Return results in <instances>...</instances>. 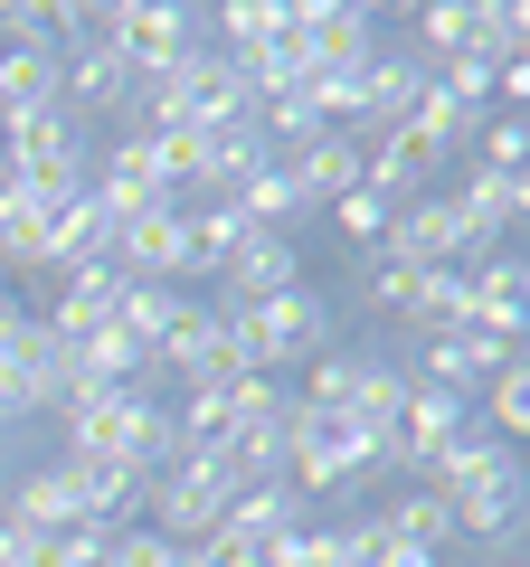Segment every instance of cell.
Segmentation results:
<instances>
[{"instance_id":"cell-28","label":"cell","mask_w":530,"mask_h":567,"mask_svg":"<svg viewBox=\"0 0 530 567\" xmlns=\"http://www.w3.org/2000/svg\"><path fill=\"white\" fill-rule=\"evenodd\" d=\"M473 123H483V114H465L455 95H436V76H427V95H417V114L398 123V133H408V142H427L436 162H446V152H465V142H473Z\"/></svg>"},{"instance_id":"cell-7","label":"cell","mask_w":530,"mask_h":567,"mask_svg":"<svg viewBox=\"0 0 530 567\" xmlns=\"http://www.w3.org/2000/svg\"><path fill=\"white\" fill-rule=\"evenodd\" d=\"M294 39H304L313 76H342V66L379 58V10H360V0H294Z\"/></svg>"},{"instance_id":"cell-26","label":"cell","mask_w":530,"mask_h":567,"mask_svg":"<svg viewBox=\"0 0 530 567\" xmlns=\"http://www.w3.org/2000/svg\"><path fill=\"white\" fill-rule=\"evenodd\" d=\"M360 379H369V350H323V360L304 369V388H294V406H313V416H350Z\"/></svg>"},{"instance_id":"cell-39","label":"cell","mask_w":530,"mask_h":567,"mask_svg":"<svg viewBox=\"0 0 530 567\" xmlns=\"http://www.w3.org/2000/svg\"><path fill=\"white\" fill-rule=\"evenodd\" d=\"M10 425H20V416H10V406H0V454H10Z\"/></svg>"},{"instance_id":"cell-35","label":"cell","mask_w":530,"mask_h":567,"mask_svg":"<svg viewBox=\"0 0 530 567\" xmlns=\"http://www.w3.org/2000/svg\"><path fill=\"white\" fill-rule=\"evenodd\" d=\"M465 20H473V0H427V10H417V39H427V48H417V58H455V48H465Z\"/></svg>"},{"instance_id":"cell-17","label":"cell","mask_w":530,"mask_h":567,"mask_svg":"<svg viewBox=\"0 0 530 567\" xmlns=\"http://www.w3.org/2000/svg\"><path fill=\"white\" fill-rule=\"evenodd\" d=\"M455 208L473 218L483 246H502L511 227L530 218V171H465V181H455Z\"/></svg>"},{"instance_id":"cell-29","label":"cell","mask_w":530,"mask_h":567,"mask_svg":"<svg viewBox=\"0 0 530 567\" xmlns=\"http://www.w3.org/2000/svg\"><path fill=\"white\" fill-rule=\"evenodd\" d=\"M398 322H417V341H427V331H455V322H465V265H427Z\"/></svg>"},{"instance_id":"cell-9","label":"cell","mask_w":530,"mask_h":567,"mask_svg":"<svg viewBox=\"0 0 530 567\" xmlns=\"http://www.w3.org/2000/svg\"><path fill=\"white\" fill-rule=\"evenodd\" d=\"M275 171H285V189L323 218L332 199H350V189H360V133H304V142H285V152H275Z\"/></svg>"},{"instance_id":"cell-41","label":"cell","mask_w":530,"mask_h":567,"mask_svg":"<svg viewBox=\"0 0 530 567\" xmlns=\"http://www.w3.org/2000/svg\"><path fill=\"white\" fill-rule=\"evenodd\" d=\"M502 567H521V558H502Z\"/></svg>"},{"instance_id":"cell-38","label":"cell","mask_w":530,"mask_h":567,"mask_svg":"<svg viewBox=\"0 0 530 567\" xmlns=\"http://www.w3.org/2000/svg\"><path fill=\"white\" fill-rule=\"evenodd\" d=\"M0 567H29V529H10V520H0Z\"/></svg>"},{"instance_id":"cell-22","label":"cell","mask_w":530,"mask_h":567,"mask_svg":"<svg viewBox=\"0 0 530 567\" xmlns=\"http://www.w3.org/2000/svg\"><path fill=\"white\" fill-rule=\"evenodd\" d=\"M58 104V48H0V123Z\"/></svg>"},{"instance_id":"cell-25","label":"cell","mask_w":530,"mask_h":567,"mask_svg":"<svg viewBox=\"0 0 530 567\" xmlns=\"http://www.w3.org/2000/svg\"><path fill=\"white\" fill-rule=\"evenodd\" d=\"M181 312H190L181 284H123V293H114V331H123V341H143V350H162V331L181 322Z\"/></svg>"},{"instance_id":"cell-23","label":"cell","mask_w":530,"mask_h":567,"mask_svg":"<svg viewBox=\"0 0 530 567\" xmlns=\"http://www.w3.org/2000/svg\"><path fill=\"white\" fill-rule=\"evenodd\" d=\"M369 529H379V539H408V548H436V558L455 548V511L436 502L427 483H417V492H398L388 511H369Z\"/></svg>"},{"instance_id":"cell-30","label":"cell","mask_w":530,"mask_h":567,"mask_svg":"<svg viewBox=\"0 0 530 567\" xmlns=\"http://www.w3.org/2000/svg\"><path fill=\"white\" fill-rule=\"evenodd\" d=\"M483 435H502V445L530 435V360H502L483 379Z\"/></svg>"},{"instance_id":"cell-19","label":"cell","mask_w":530,"mask_h":567,"mask_svg":"<svg viewBox=\"0 0 530 567\" xmlns=\"http://www.w3.org/2000/svg\"><path fill=\"white\" fill-rule=\"evenodd\" d=\"M427 95V58H369L360 76V133H398Z\"/></svg>"},{"instance_id":"cell-12","label":"cell","mask_w":530,"mask_h":567,"mask_svg":"<svg viewBox=\"0 0 530 567\" xmlns=\"http://www.w3.org/2000/svg\"><path fill=\"white\" fill-rule=\"evenodd\" d=\"M58 483H67V502H77L85 520H104V529L133 520V502H143V473L123 464V454H77V445H67L58 454Z\"/></svg>"},{"instance_id":"cell-34","label":"cell","mask_w":530,"mask_h":567,"mask_svg":"<svg viewBox=\"0 0 530 567\" xmlns=\"http://www.w3.org/2000/svg\"><path fill=\"white\" fill-rule=\"evenodd\" d=\"M95 567H171V539H162L152 520H114V529H104V558H95Z\"/></svg>"},{"instance_id":"cell-8","label":"cell","mask_w":530,"mask_h":567,"mask_svg":"<svg viewBox=\"0 0 530 567\" xmlns=\"http://www.w3.org/2000/svg\"><path fill=\"white\" fill-rule=\"evenodd\" d=\"M465 331H483V341L521 350V331H530V265H521V256L465 265Z\"/></svg>"},{"instance_id":"cell-15","label":"cell","mask_w":530,"mask_h":567,"mask_svg":"<svg viewBox=\"0 0 530 567\" xmlns=\"http://www.w3.org/2000/svg\"><path fill=\"white\" fill-rule=\"evenodd\" d=\"M455 539H492V548H511L521 539V511H530V483H521V464L511 473H492V483H473V492H455Z\"/></svg>"},{"instance_id":"cell-20","label":"cell","mask_w":530,"mask_h":567,"mask_svg":"<svg viewBox=\"0 0 530 567\" xmlns=\"http://www.w3.org/2000/svg\"><path fill=\"white\" fill-rule=\"evenodd\" d=\"M521 464V445H502V435H483V425H465L446 454L427 464V492L436 502H455V492H473V483H492V473H511Z\"/></svg>"},{"instance_id":"cell-2","label":"cell","mask_w":530,"mask_h":567,"mask_svg":"<svg viewBox=\"0 0 530 567\" xmlns=\"http://www.w3.org/2000/svg\"><path fill=\"white\" fill-rule=\"evenodd\" d=\"M218 322H227V341H237V360L246 369H275L285 360H323L332 350V303L313 293V284H294V293H275V303H218Z\"/></svg>"},{"instance_id":"cell-24","label":"cell","mask_w":530,"mask_h":567,"mask_svg":"<svg viewBox=\"0 0 530 567\" xmlns=\"http://www.w3.org/2000/svg\"><path fill=\"white\" fill-rule=\"evenodd\" d=\"M521 48H530V10H521V0H473L465 58H483V66H521Z\"/></svg>"},{"instance_id":"cell-37","label":"cell","mask_w":530,"mask_h":567,"mask_svg":"<svg viewBox=\"0 0 530 567\" xmlns=\"http://www.w3.org/2000/svg\"><path fill=\"white\" fill-rule=\"evenodd\" d=\"M20 303H0V398H10V379H20Z\"/></svg>"},{"instance_id":"cell-33","label":"cell","mask_w":530,"mask_h":567,"mask_svg":"<svg viewBox=\"0 0 530 567\" xmlns=\"http://www.w3.org/2000/svg\"><path fill=\"white\" fill-rule=\"evenodd\" d=\"M427 76H436V95H455L465 114H492V66H483V58H465V48H455V58H436Z\"/></svg>"},{"instance_id":"cell-16","label":"cell","mask_w":530,"mask_h":567,"mask_svg":"<svg viewBox=\"0 0 530 567\" xmlns=\"http://www.w3.org/2000/svg\"><path fill=\"white\" fill-rule=\"evenodd\" d=\"M246 237H256V227H246L237 199H190V208H181V284H190V275H218Z\"/></svg>"},{"instance_id":"cell-40","label":"cell","mask_w":530,"mask_h":567,"mask_svg":"<svg viewBox=\"0 0 530 567\" xmlns=\"http://www.w3.org/2000/svg\"><path fill=\"white\" fill-rule=\"evenodd\" d=\"M0 502H10V473H0Z\"/></svg>"},{"instance_id":"cell-1","label":"cell","mask_w":530,"mask_h":567,"mask_svg":"<svg viewBox=\"0 0 530 567\" xmlns=\"http://www.w3.org/2000/svg\"><path fill=\"white\" fill-rule=\"evenodd\" d=\"M0 181L39 189V199H77V189L95 181V133H85L67 104H48V114H20L10 133H0Z\"/></svg>"},{"instance_id":"cell-36","label":"cell","mask_w":530,"mask_h":567,"mask_svg":"<svg viewBox=\"0 0 530 567\" xmlns=\"http://www.w3.org/2000/svg\"><path fill=\"white\" fill-rule=\"evenodd\" d=\"M369 529V520H360ZM369 567H446L436 558V548H408V539H379V529H369Z\"/></svg>"},{"instance_id":"cell-31","label":"cell","mask_w":530,"mask_h":567,"mask_svg":"<svg viewBox=\"0 0 530 567\" xmlns=\"http://www.w3.org/2000/svg\"><path fill=\"white\" fill-rule=\"evenodd\" d=\"M208 29H218V58H256V48L285 29V0H227Z\"/></svg>"},{"instance_id":"cell-18","label":"cell","mask_w":530,"mask_h":567,"mask_svg":"<svg viewBox=\"0 0 530 567\" xmlns=\"http://www.w3.org/2000/svg\"><path fill=\"white\" fill-rule=\"evenodd\" d=\"M227 529H237L256 558H275V548L304 529V492H294V483H256V492H237V502H227Z\"/></svg>"},{"instance_id":"cell-3","label":"cell","mask_w":530,"mask_h":567,"mask_svg":"<svg viewBox=\"0 0 530 567\" xmlns=\"http://www.w3.org/2000/svg\"><path fill=\"white\" fill-rule=\"evenodd\" d=\"M369 445L350 435L342 416H313V406H285V483L304 492V502H350V492L369 483Z\"/></svg>"},{"instance_id":"cell-32","label":"cell","mask_w":530,"mask_h":567,"mask_svg":"<svg viewBox=\"0 0 530 567\" xmlns=\"http://www.w3.org/2000/svg\"><path fill=\"white\" fill-rule=\"evenodd\" d=\"M323 218L350 237V256H379V246H388V218H398V199H379V189H350V199H332Z\"/></svg>"},{"instance_id":"cell-27","label":"cell","mask_w":530,"mask_h":567,"mask_svg":"<svg viewBox=\"0 0 530 567\" xmlns=\"http://www.w3.org/2000/svg\"><path fill=\"white\" fill-rule=\"evenodd\" d=\"M0 520H10V529H67V520H85V511L67 502L58 464H39L29 483H10V502H0Z\"/></svg>"},{"instance_id":"cell-21","label":"cell","mask_w":530,"mask_h":567,"mask_svg":"<svg viewBox=\"0 0 530 567\" xmlns=\"http://www.w3.org/2000/svg\"><path fill=\"white\" fill-rule=\"evenodd\" d=\"M265 171H275V142L256 133V114H246V123H218V133H208V199H227V189L265 181Z\"/></svg>"},{"instance_id":"cell-10","label":"cell","mask_w":530,"mask_h":567,"mask_svg":"<svg viewBox=\"0 0 530 567\" xmlns=\"http://www.w3.org/2000/svg\"><path fill=\"white\" fill-rule=\"evenodd\" d=\"M152 369H181L190 388H227V379H237L246 360H237V341H227V322H218V312H200V303H190L181 322L162 331V350H152Z\"/></svg>"},{"instance_id":"cell-14","label":"cell","mask_w":530,"mask_h":567,"mask_svg":"<svg viewBox=\"0 0 530 567\" xmlns=\"http://www.w3.org/2000/svg\"><path fill=\"white\" fill-rule=\"evenodd\" d=\"M104 256V208L95 189H77V199H39V246H29V265H48V275H67V265Z\"/></svg>"},{"instance_id":"cell-5","label":"cell","mask_w":530,"mask_h":567,"mask_svg":"<svg viewBox=\"0 0 530 567\" xmlns=\"http://www.w3.org/2000/svg\"><path fill=\"white\" fill-rule=\"evenodd\" d=\"M143 502H152V529H162L171 548H200L208 529L227 520V502H237V492H227L218 454H181V464H162V473L143 483Z\"/></svg>"},{"instance_id":"cell-11","label":"cell","mask_w":530,"mask_h":567,"mask_svg":"<svg viewBox=\"0 0 530 567\" xmlns=\"http://www.w3.org/2000/svg\"><path fill=\"white\" fill-rule=\"evenodd\" d=\"M218 284H227V303H275V293H294V284H304V237L256 227V237L218 265Z\"/></svg>"},{"instance_id":"cell-6","label":"cell","mask_w":530,"mask_h":567,"mask_svg":"<svg viewBox=\"0 0 530 567\" xmlns=\"http://www.w3.org/2000/svg\"><path fill=\"white\" fill-rule=\"evenodd\" d=\"M379 256H398V265H483V256H502V246L473 237V218L455 208V189H427V199H408L398 218H388Z\"/></svg>"},{"instance_id":"cell-4","label":"cell","mask_w":530,"mask_h":567,"mask_svg":"<svg viewBox=\"0 0 530 567\" xmlns=\"http://www.w3.org/2000/svg\"><path fill=\"white\" fill-rule=\"evenodd\" d=\"M104 48L133 66V85H162L190 48H208V10H181V0H114V10H104Z\"/></svg>"},{"instance_id":"cell-13","label":"cell","mask_w":530,"mask_h":567,"mask_svg":"<svg viewBox=\"0 0 530 567\" xmlns=\"http://www.w3.org/2000/svg\"><path fill=\"white\" fill-rule=\"evenodd\" d=\"M502 360H521V350L483 341V331H465V322H455V331H427V341H417V379L446 388V398H473V388H483Z\"/></svg>"}]
</instances>
